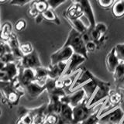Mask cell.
<instances>
[{
    "label": "cell",
    "mask_w": 124,
    "mask_h": 124,
    "mask_svg": "<svg viewBox=\"0 0 124 124\" xmlns=\"http://www.w3.org/2000/svg\"><path fill=\"white\" fill-rule=\"evenodd\" d=\"M86 60H87L86 58H85V57H83L82 55H80V54H78L74 53L72 57L70 58V60L68 61L67 68H66L65 71L64 73V75L62 77L71 75V74L77 71L78 67L80 64L84 63Z\"/></svg>",
    "instance_id": "14"
},
{
    "label": "cell",
    "mask_w": 124,
    "mask_h": 124,
    "mask_svg": "<svg viewBox=\"0 0 124 124\" xmlns=\"http://www.w3.org/2000/svg\"><path fill=\"white\" fill-rule=\"evenodd\" d=\"M35 49L33 48V46L32 44L30 42H26L20 44V51L23 56L28 55V54H31Z\"/></svg>",
    "instance_id": "32"
},
{
    "label": "cell",
    "mask_w": 124,
    "mask_h": 124,
    "mask_svg": "<svg viewBox=\"0 0 124 124\" xmlns=\"http://www.w3.org/2000/svg\"><path fill=\"white\" fill-rule=\"evenodd\" d=\"M2 102L12 108L19 104V99L26 94L25 88L20 84L18 78L13 81H0Z\"/></svg>",
    "instance_id": "1"
},
{
    "label": "cell",
    "mask_w": 124,
    "mask_h": 124,
    "mask_svg": "<svg viewBox=\"0 0 124 124\" xmlns=\"http://www.w3.org/2000/svg\"><path fill=\"white\" fill-rule=\"evenodd\" d=\"M72 3H75L81 7L83 10L84 15L86 16L88 21V30H91L94 29L95 26L96 22H95V17L93 11L92 4L89 0H71Z\"/></svg>",
    "instance_id": "9"
},
{
    "label": "cell",
    "mask_w": 124,
    "mask_h": 124,
    "mask_svg": "<svg viewBox=\"0 0 124 124\" xmlns=\"http://www.w3.org/2000/svg\"><path fill=\"white\" fill-rule=\"evenodd\" d=\"M116 54L119 61L124 62V43L118 44L115 46Z\"/></svg>",
    "instance_id": "33"
},
{
    "label": "cell",
    "mask_w": 124,
    "mask_h": 124,
    "mask_svg": "<svg viewBox=\"0 0 124 124\" xmlns=\"http://www.w3.org/2000/svg\"><path fill=\"white\" fill-rule=\"evenodd\" d=\"M26 26H27V23L24 19H18L14 24V28L18 32H21V31L24 30L26 28Z\"/></svg>",
    "instance_id": "35"
},
{
    "label": "cell",
    "mask_w": 124,
    "mask_h": 124,
    "mask_svg": "<svg viewBox=\"0 0 124 124\" xmlns=\"http://www.w3.org/2000/svg\"><path fill=\"white\" fill-rule=\"evenodd\" d=\"M68 66V62H60L56 64H50L47 67L48 77L51 79L60 78L64 75L66 68Z\"/></svg>",
    "instance_id": "17"
},
{
    "label": "cell",
    "mask_w": 124,
    "mask_h": 124,
    "mask_svg": "<svg viewBox=\"0 0 124 124\" xmlns=\"http://www.w3.org/2000/svg\"><path fill=\"white\" fill-rule=\"evenodd\" d=\"M111 91H112L111 84L109 81H102V84L100 85V86L97 89L95 95H93L92 99L90 100V102H88V107L95 106L97 104L101 102V101H105L108 98V96L109 95Z\"/></svg>",
    "instance_id": "6"
},
{
    "label": "cell",
    "mask_w": 124,
    "mask_h": 124,
    "mask_svg": "<svg viewBox=\"0 0 124 124\" xmlns=\"http://www.w3.org/2000/svg\"><path fill=\"white\" fill-rule=\"evenodd\" d=\"M123 102V95L122 92L119 91H113L112 90L109 95L106 99L104 105L102 107V109L100 112L99 116H102L107 112L112 111L114 108L119 107V106Z\"/></svg>",
    "instance_id": "4"
},
{
    "label": "cell",
    "mask_w": 124,
    "mask_h": 124,
    "mask_svg": "<svg viewBox=\"0 0 124 124\" xmlns=\"http://www.w3.org/2000/svg\"><path fill=\"white\" fill-rule=\"evenodd\" d=\"M94 28L97 31H99L101 34H102L103 36H106V34L107 33V30H108V27L104 23H96L95 26L94 27Z\"/></svg>",
    "instance_id": "39"
},
{
    "label": "cell",
    "mask_w": 124,
    "mask_h": 124,
    "mask_svg": "<svg viewBox=\"0 0 124 124\" xmlns=\"http://www.w3.org/2000/svg\"><path fill=\"white\" fill-rule=\"evenodd\" d=\"M98 44H96L95 41L93 40H89L85 44V46H86V50L88 53V52H94L95 50L98 48Z\"/></svg>",
    "instance_id": "41"
},
{
    "label": "cell",
    "mask_w": 124,
    "mask_h": 124,
    "mask_svg": "<svg viewBox=\"0 0 124 124\" xmlns=\"http://www.w3.org/2000/svg\"><path fill=\"white\" fill-rule=\"evenodd\" d=\"M58 115L55 113H49L46 115L44 124H57L58 122Z\"/></svg>",
    "instance_id": "34"
},
{
    "label": "cell",
    "mask_w": 124,
    "mask_h": 124,
    "mask_svg": "<svg viewBox=\"0 0 124 124\" xmlns=\"http://www.w3.org/2000/svg\"><path fill=\"white\" fill-rule=\"evenodd\" d=\"M13 24L9 22H5L1 26V30H0V40L8 42L11 36L13 35Z\"/></svg>",
    "instance_id": "25"
},
{
    "label": "cell",
    "mask_w": 124,
    "mask_h": 124,
    "mask_svg": "<svg viewBox=\"0 0 124 124\" xmlns=\"http://www.w3.org/2000/svg\"><path fill=\"white\" fill-rule=\"evenodd\" d=\"M18 118L23 124H35L34 116L31 108H26L24 106L19 107L17 109Z\"/></svg>",
    "instance_id": "20"
},
{
    "label": "cell",
    "mask_w": 124,
    "mask_h": 124,
    "mask_svg": "<svg viewBox=\"0 0 124 124\" xmlns=\"http://www.w3.org/2000/svg\"><path fill=\"white\" fill-rule=\"evenodd\" d=\"M48 97L49 102L46 104V113H55L58 115L62 107L61 97L54 95H48Z\"/></svg>",
    "instance_id": "19"
},
{
    "label": "cell",
    "mask_w": 124,
    "mask_h": 124,
    "mask_svg": "<svg viewBox=\"0 0 124 124\" xmlns=\"http://www.w3.org/2000/svg\"><path fill=\"white\" fill-rule=\"evenodd\" d=\"M105 101H106V100H105ZM104 102L101 105V106L98 108H97L95 112H93L91 116H89L86 119L84 120L83 122H81L80 124H99L100 112H101V109H102V106L104 105Z\"/></svg>",
    "instance_id": "30"
},
{
    "label": "cell",
    "mask_w": 124,
    "mask_h": 124,
    "mask_svg": "<svg viewBox=\"0 0 124 124\" xmlns=\"http://www.w3.org/2000/svg\"><path fill=\"white\" fill-rule=\"evenodd\" d=\"M2 114V109H1V108H0V117H1Z\"/></svg>",
    "instance_id": "46"
},
{
    "label": "cell",
    "mask_w": 124,
    "mask_h": 124,
    "mask_svg": "<svg viewBox=\"0 0 124 124\" xmlns=\"http://www.w3.org/2000/svg\"><path fill=\"white\" fill-rule=\"evenodd\" d=\"M35 71V81L40 85H45L46 80L48 79V69L44 66L39 67Z\"/></svg>",
    "instance_id": "26"
},
{
    "label": "cell",
    "mask_w": 124,
    "mask_h": 124,
    "mask_svg": "<svg viewBox=\"0 0 124 124\" xmlns=\"http://www.w3.org/2000/svg\"><path fill=\"white\" fill-rule=\"evenodd\" d=\"M34 116V123L35 124H44L46 119V104H43L40 106L31 108Z\"/></svg>",
    "instance_id": "24"
},
{
    "label": "cell",
    "mask_w": 124,
    "mask_h": 124,
    "mask_svg": "<svg viewBox=\"0 0 124 124\" xmlns=\"http://www.w3.org/2000/svg\"><path fill=\"white\" fill-rule=\"evenodd\" d=\"M115 83L117 89H124V76Z\"/></svg>",
    "instance_id": "42"
},
{
    "label": "cell",
    "mask_w": 124,
    "mask_h": 124,
    "mask_svg": "<svg viewBox=\"0 0 124 124\" xmlns=\"http://www.w3.org/2000/svg\"><path fill=\"white\" fill-rule=\"evenodd\" d=\"M41 16H42L43 19H44V20L53 23L56 25L61 24V20H60L59 17H58L57 14L54 13V10L50 9V8H49L47 10L44 12V13L41 14Z\"/></svg>",
    "instance_id": "29"
},
{
    "label": "cell",
    "mask_w": 124,
    "mask_h": 124,
    "mask_svg": "<svg viewBox=\"0 0 124 124\" xmlns=\"http://www.w3.org/2000/svg\"><path fill=\"white\" fill-rule=\"evenodd\" d=\"M35 19V23H37V24H39V23H40L43 20H44V19H43V17H42V16H41V14H40V15H38L34 19Z\"/></svg>",
    "instance_id": "43"
},
{
    "label": "cell",
    "mask_w": 124,
    "mask_h": 124,
    "mask_svg": "<svg viewBox=\"0 0 124 124\" xmlns=\"http://www.w3.org/2000/svg\"><path fill=\"white\" fill-rule=\"evenodd\" d=\"M105 101H102V102H99L95 106L88 107V104L89 101L85 98L81 103L73 108V124H80L81 122H83L89 116L95 112L96 111L95 109H97Z\"/></svg>",
    "instance_id": "3"
},
{
    "label": "cell",
    "mask_w": 124,
    "mask_h": 124,
    "mask_svg": "<svg viewBox=\"0 0 124 124\" xmlns=\"http://www.w3.org/2000/svg\"><path fill=\"white\" fill-rule=\"evenodd\" d=\"M7 1H8V0H0V3H4V2H6Z\"/></svg>",
    "instance_id": "45"
},
{
    "label": "cell",
    "mask_w": 124,
    "mask_h": 124,
    "mask_svg": "<svg viewBox=\"0 0 124 124\" xmlns=\"http://www.w3.org/2000/svg\"><path fill=\"white\" fill-rule=\"evenodd\" d=\"M7 43L9 45L12 53L13 54L15 57L19 61V60H21V58L23 57V55L20 51V44H19V41L18 40L17 35L15 33H13Z\"/></svg>",
    "instance_id": "23"
},
{
    "label": "cell",
    "mask_w": 124,
    "mask_h": 124,
    "mask_svg": "<svg viewBox=\"0 0 124 124\" xmlns=\"http://www.w3.org/2000/svg\"><path fill=\"white\" fill-rule=\"evenodd\" d=\"M68 22L69 23V24L71 25L72 29L75 30L78 33H80L81 35L86 33L88 31V26L85 25L81 19H71V20H68Z\"/></svg>",
    "instance_id": "27"
},
{
    "label": "cell",
    "mask_w": 124,
    "mask_h": 124,
    "mask_svg": "<svg viewBox=\"0 0 124 124\" xmlns=\"http://www.w3.org/2000/svg\"><path fill=\"white\" fill-rule=\"evenodd\" d=\"M73 54L74 50L71 47L63 45L50 55V64H56L60 62H68Z\"/></svg>",
    "instance_id": "10"
},
{
    "label": "cell",
    "mask_w": 124,
    "mask_h": 124,
    "mask_svg": "<svg viewBox=\"0 0 124 124\" xmlns=\"http://www.w3.org/2000/svg\"><path fill=\"white\" fill-rule=\"evenodd\" d=\"M15 124H23V123H22V122L20 121V120H19V119H17L16 122V123H15Z\"/></svg>",
    "instance_id": "44"
},
{
    "label": "cell",
    "mask_w": 124,
    "mask_h": 124,
    "mask_svg": "<svg viewBox=\"0 0 124 124\" xmlns=\"http://www.w3.org/2000/svg\"><path fill=\"white\" fill-rule=\"evenodd\" d=\"M82 16H84V13L81 7L75 3H72L71 6H70L63 13V16L67 20L81 19Z\"/></svg>",
    "instance_id": "21"
},
{
    "label": "cell",
    "mask_w": 124,
    "mask_h": 124,
    "mask_svg": "<svg viewBox=\"0 0 124 124\" xmlns=\"http://www.w3.org/2000/svg\"><path fill=\"white\" fill-rule=\"evenodd\" d=\"M119 63H120V61L118 59L117 56H116V49H115V46H114L113 48L111 49L109 53L106 55V68L108 69V71L113 74L116 67L119 65Z\"/></svg>",
    "instance_id": "22"
},
{
    "label": "cell",
    "mask_w": 124,
    "mask_h": 124,
    "mask_svg": "<svg viewBox=\"0 0 124 124\" xmlns=\"http://www.w3.org/2000/svg\"><path fill=\"white\" fill-rule=\"evenodd\" d=\"M116 0H98L99 5L103 9H108L112 7L115 3Z\"/></svg>",
    "instance_id": "40"
},
{
    "label": "cell",
    "mask_w": 124,
    "mask_h": 124,
    "mask_svg": "<svg viewBox=\"0 0 124 124\" xmlns=\"http://www.w3.org/2000/svg\"><path fill=\"white\" fill-rule=\"evenodd\" d=\"M18 79L23 87L27 86L30 83L35 81V71L34 69L30 68H20Z\"/></svg>",
    "instance_id": "18"
},
{
    "label": "cell",
    "mask_w": 124,
    "mask_h": 124,
    "mask_svg": "<svg viewBox=\"0 0 124 124\" xmlns=\"http://www.w3.org/2000/svg\"><path fill=\"white\" fill-rule=\"evenodd\" d=\"M112 75H113V79L115 82L122 78L124 76V62L120 61V63L116 67L115 71Z\"/></svg>",
    "instance_id": "31"
},
{
    "label": "cell",
    "mask_w": 124,
    "mask_h": 124,
    "mask_svg": "<svg viewBox=\"0 0 124 124\" xmlns=\"http://www.w3.org/2000/svg\"><path fill=\"white\" fill-rule=\"evenodd\" d=\"M58 118L57 124H73V108L68 104H62Z\"/></svg>",
    "instance_id": "16"
},
{
    "label": "cell",
    "mask_w": 124,
    "mask_h": 124,
    "mask_svg": "<svg viewBox=\"0 0 124 124\" xmlns=\"http://www.w3.org/2000/svg\"><path fill=\"white\" fill-rule=\"evenodd\" d=\"M112 13L117 19L124 16V0H116L112 6Z\"/></svg>",
    "instance_id": "28"
},
{
    "label": "cell",
    "mask_w": 124,
    "mask_h": 124,
    "mask_svg": "<svg viewBox=\"0 0 124 124\" xmlns=\"http://www.w3.org/2000/svg\"><path fill=\"white\" fill-rule=\"evenodd\" d=\"M102 80H101L99 78H97L94 75H92L91 80H89L87 81L86 83H85L80 87L81 88H82L85 93V98H86L89 102L92 99L93 95H95V93L96 92L97 89L99 88L100 86V85L102 84Z\"/></svg>",
    "instance_id": "12"
},
{
    "label": "cell",
    "mask_w": 124,
    "mask_h": 124,
    "mask_svg": "<svg viewBox=\"0 0 124 124\" xmlns=\"http://www.w3.org/2000/svg\"><path fill=\"white\" fill-rule=\"evenodd\" d=\"M64 45L71 47L74 50V53L82 55L86 59H88V53L86 50L85 43L83 40L82 35L75 30L71 28V30L69 31L67 40H66Z\"/></svg>",
    "instance_id": "2"
},
{
    "label": "cell",
    "mask_w": 124,
    "mask_h": 124,
    "mask_svg": "<svg viewBox=\"0 0 124 124\" xmlns=\"http://www.w3.org/2000/svg\"><path fill=\"white\" fill-rule=\"evenodd\" d=\"M123 119L124 111L121 107H117L99 116V124H121Z\"/></svg>",
    "instance_id": "5"
},
{
    "label": "cell",
    "mask_w": 124,
    "mask_h": 124,
    "mask_svg": "<svg viewBox=\"0 0 124 124\" xmlns=\"http://www.w3.org/2000/svg\"><path fill=\"white\" fill-rule=\"evenodd\" d=\"M1 26H1V24H0V30H1Z\"/></svg>",
    "instance_id": "47"
},
{
    "label": "cell",
    "mask_w": 124,
    "mask_h": 124,
    "mask_svg": "<svg viewBox=\"0 0 124 124\" xmlns=\"http://www.w3.org/2000/svg\"><path fill=\"white\" fill-rule=\"evenodd\" d=\"M46 91V84L40 85L37 81L30 83L25 87V92L30 99H35L38 98L44 92Z\"/></svg>",
    "instance_id": "15"
},
{
    "label": "cell",
    "mask_w": 124,
    "mask_h": 124,
    "mask_svg": "<svg viewBox=\"0 0 124 124\" xmlns=\"http://www.w3.org/2000/svg\"><path fill=\"white\" fill-rule=\"evenodd\" d=\"M85 98V93L82 88H79L71 94L61 97V102L62 104H68L72 108L75 107L81 103Z\"/></svg>",
    "instance_id": "11"
},
{
    "label": "cell",
    "mask_w": 124,
    "mask_h": 124,
    "mask_svg": "<svg viewBox=\"0 0 124 124\" xmlns=\"http://www.w3.org/2000/svg\"><path fill=\"white\" fill-rule=\"evenodd\" d=\"M46 1H47V3L50 9L55 10L68 0H46Z\"/></svg>",
    "instance_id": "38"
},
{
    "label": "cell",
    "mask_w": 124,
    "mask_h": 124,
    "mask_svg": "<svg viewBox=\"0 0 124 124\" xmlns=\"http://www.w3.org/2000/svg\"><path fill=\"white\" fill-rule=\"evenodd\" d=\"M12 51L9 47V45L8 44V43L0 40V57Z\"/></svg>",
    "instance_id": "36"
},
{
    "label": "cell",
    "mask_w": 124,
    "mask_h": 124,
    "mask_svg": "<svg viewBox=\"0 0 124 124\" xmlns=\"http://www.w3.org/2000/svg\"><path fill=\"white\" fill-rule=\"evenodd\" d=\"M34 0H10L9 5L13 6L23 7L29 3H32Z\"/></svg>",
    "instance_id": "37"
},
{
    "label": "cell",
    "mask_w": 124,
    "mask_h": 124,
    "mask_svg": "<svg viewBox=\"0 0 124 124\" xmlns=\"http://www.w3.org/2000/svg\"><path fill=\"white\" fill-rule=\"evenodd\" d=\"M49 8L46 0H34L32 3H30L27 13L29 16L35 19L38 15L42 14Z\"/></svg>",
    "instance_id": "13"
},
{
    "label": "cell",
    "mask_w": 124,
    "mask_h": 124,
    "mask_svg": "<svg viewBox=\"0 0 124 124\" xmlns=\"http://www.w3.org/2000/svg\"><path fill=\"white\" fill-rule=\"evenodd\" d=\"M18 65L20 68H30L36 69L39 67H41L42 63L39 57V54L36 50L28 54V55L23 56L21 60L18 62Z\"/></svg>",
    "instance_id": "8"
},
{
    "label": "cell",
    "mask_w": 124,
    "mask_h": 124,
    "mask_svg": "<svg viewBox=\"0 0 124 124\" xmlns=\"http://www.w3.org/2000/svg\"><path fill=\"white\" fill-rule=\"evenodd\" d=\"M19 74L18 62L6 64L0 70V81H13L16 79Z\"/></svg>",
    "instance_id": "7"
}]
</instances>
